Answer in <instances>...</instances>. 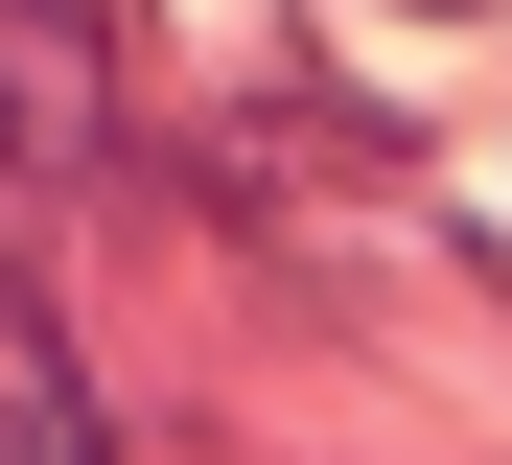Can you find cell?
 <instances>
[{
	"instance_id": "1",
	"label": "cell",
	"mask_w": 512,
	"mask_h": 465,
	"mask_svg": "<svg viewBox=\"0 0 512 465\" xmlns=\"http://www.w3.org/2000/svg\"><path fill=\"white\" fill-rule=\"evenodd\" d=\"M0 140L94 163V0H0Z\"/></svg>"
},
{
	"instance_id": "2",
	"label": "cell",
	"mask_w": 512,
	"mask_h": 465,
	"mask_svg": "<svg viewBox=\"0 0 512 465\" xmlns=\"http://www.w3.org/2000/svg\"><path fill=\"white\" fill-rule=\"evenodd\" d=\"M0 465H94V419H70V372L0 326Z\"/></svg>"
}]
</instances>
